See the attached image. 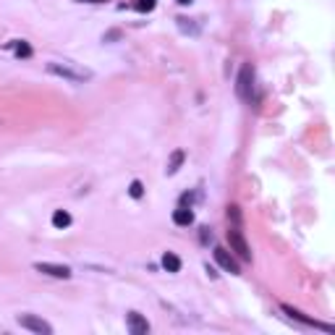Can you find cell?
<instances>
[{
	"label": "cell",
	"mask_w": 335,
	"mask_h": 335,
	"mask_svg": "<svg viewBox=\"0 0 335 335\" xmlns=\"http://www.w3.org/2000/svg\"><path fill=\"white\" fill-rule=\"evenodd\" d=\"M134 8L142 11V14H149V11H155V0H136Z\"/></svg>",
	"instance_id": "cell-14"
},
{
	"label": "cell",
	"mask_w": 335,
	"mask_h": 335,
	"mask_svg": "<svg viewBox=\"0 0 335 335\" xmlns=\"http://www.w3.org/2000/svg\"><path fill=\"white\" fill-rule=\"evenodd\" d=\"M251 92H254V66L244 63L236 76V95H238V100L251 102Z\"/></svg>",
	"instance_id": "cell-2"
},
{
	"label": "cell",
	"mask_w": 335,
	"mask_h": 335,
	"mask_svg": "<svg viewBox=\"0 0 335 335\" xmlns=\"http://www.w3.org/2000/svg\"><path fill=\"white\" fill-rule=\"evenodd\" d=\"M228 217H233V220L238 223V220H241V215H238V207H228Z\"/></svg>",
	"instance_id": "cell-17"
},
{
	"label": "cell",
	"mask_w": 335,
	"mask_h": 335,
	"mask_svg": "<svg viewBox=\"0 0 335 335\" xmlns=\"http://www.w3.org/2000/svg\"><path fill=\"white\" fill-rule=\"evenodd\" d=\"M48 71L66 79V82H74V84H82V82H89L92 79V71L89 68H82L76 63H48Z\"/></svg>",
	"instance_id": "cell-1"
},
{
	"label": "cell",
	"mask_w": 335,
	"mask_h": 335,
	"mask_svg": "<svg viewBox=\"0 0 335 335\" xmlns=\"http://www.w3.org/2000/svg\"><path fill=\"white\" fill-rule=\"evenodd\" d=\"M283 311L291 319H296V322H301V325H309V327H319V330H325V332H332V325H322V322H317V319H311V317H306L304 311H298V309H293V306H288V304H283Z\"/></svg>",
	"instance_id": "cell-7"
},
{
	"label": "cell",
	"mask_w": 335,
	"mask_h": 335,
	"mask_svg": "<svg viewBox=\"0 0 335 335\" xmlns=\"http://www.w3.org/2000/svg\"><path fill=\"white\" fill-rule=\"evenodd\" d=\"M126 325H129L131 335H147V332H149V322L139 314V311H129V317H126Z\"/></svg>",
	"instance_id": "cell-8"
},
{
	"label": "cell",
	"mask_w": 335,
	"mask_h": 335,
	"mask_svg": "<svg viewBox=\"0 0 335 335\" xmlns=\"http://www.w3.org/2000/svg\"><path fill=\"white\" fill-rule=\"evenodd\" d=\"M173 223L176 225H191L194 223V212L189 210V207H178V210L173 212Z\"/></svg>",
	"instance_id": "cell-9"
},
{
	"label": "cell",
	"mask_w": 335,
	"mask_h": 335,
	"mask_svg": "<svg viewBox=\"0 0 335 335\" xmlns=\"http://www.w3.org/2000/svg\"><path fill=\"white\" fill-rule=\"evenodd\" d=\"M79 3H105V0H79Z\"/></svg>",
	"instance_id": "cell-20"
},
{
	"label": "cell",
	"mask_w": 335,
	"mask_h": 335,
	"mask_svg": "<svg viewBox=\"0 0 335 335\" xmlns=\"http://www.w3.org/2000/svg\"><path fill=\"white\" fill-rule=\"evenodd\" d=\"M34 270L42 272V275H50V278H58V280H68L71 278V267L66 264H53V262H37Z\"/></svg>",
	"instance_id": "cell-5"
},
{
	"label": "cell",
	"mask_w": 335,
	"mask_h": 335,
	"mask_svg": "<svg viewBox=\"0 0 335 335\" xmlns=\"http://www.w3.org/2000/svg\"><path fill=\"white\" fill-rule=\"evenodd\" d=\"M210 238H212V233L207 228H202V241H210Z\"/></svg>",
	"instance_id": "cell-19"
},
{
	"label": "cell",
	"mask_w": 335,
	"mask_h": 335,
	"mask_svg": "<svg viewBox=\"0 0 335 335\" xmlns=\"http://www.w3.org/2000/svg\"><path fill=\"white\" fill-rule=\"evenodd\" d=\"M16 322H19V325L24 327V330H29V332H37V335H53V327H50L42 317H37V314H19Z\"/></svg>",
	"instance_id": "cell-3"
},
{
	"label": "cell",
	"mask_w": 335,
	"mask_h": 335,
	"mask_svg": "<svg viewBox=\"0 0 335 335\" xmlns=\"http://www.w3.org/2000/svg\"><path fill=\"white\" fill-rule=\"evenodd\" d=\"M178 27H181L183 32H191V34H196V27H194V24H189V19H178Z\"/></svg>",
	"instance_id": "cell-16"
},
{
	"label": "cell",
	"mask_w": 335,
	"mask_h": 335,
	"mask_svg": "<svg viewBox=\"0 0 335 335\" xmlns=\"http://www.w3.org/2000/svg\"><path fill=\"white\" fill-rule=\"evenodd\" d=\"M215 262L220 264V267L225 270V272H230V275H238L241 272V267H238V262L233 259V254H230L228 249H223V246H215Z\"/></svg>",
	"instance_id": "cell-6"
},
{
	"label": "cell",
	"mask_w": 335,
	"mask_h": 335,
	"mask_svg": "<svg viewBox=\"0 0 335 335\" xmlns=\"http://www.w3.org/2000/svg\"><path fill=\"white\" fill-rule=\"evenodd\" d=\"M53 225L55 228H68V225H71V212H66V210H55L53 212Z\"/></svg>",
	"instance_id": "cell-12"
},
{
	"label": "cell",
	"mask_w": 335,
	"mask_h": 335,
	"mask_svg": "<svg viewBox=\"0 0 335 335\" xmlns=\"http://www.w3.org/2000/svg\"><path fill=\"white\" fill-rule=\"evenodd\" d=\"M129 194L134 196V199H142V194H144V186H142V181H131V186H129Z\"/></svg>",
	"instance_id": "cell-15"
},
{
	"label": "cell",
	"mask_w": 335,
	"mask_h": 335,
	"mask_svg": "<svg viewBox=\"0 0 335 335\" xmlns=\"http://www.w3.org/2000/svg\"><path fill=\"white\" fill-rule=\"evenodd\" d=\"M228 244H230V251H233L238 259H251V249H249L246 238H244V233H241L238 228L228 230Z\"/></svg>",
	"instance_id": "cell-4"
},
{
	"label": "cell",
	"mask_w": 335,
	"mask_h": 335,
	"mask_svg": "<svg viewBox=\"0 0 335 335\" xmlns=\"http://www.w3.org/2000/svg\"><path fill=\"white\" fill-rule=\"evenodd\" d=\"M11 45H14V50H16V58H29L32 55V45L24 42V40H14Z\"/></svg>",
	"instance_id": "cell-13"
},
{
	"label": "cell",
	"mask_w": 335,
	"mask_h": 335,
	"mask_svg": "<svg viewBox=\"0 0 335 335\" xmlns=\"http://www.w3.org/2000/svg\"><path fill=\"white\" fill-rule=\"evenodd\" d=\"M183 157H186V155H183V149H176V152L170 155V160H168V168H165V173H168V176H173V173H176V170L181 168Z\"/></svg>",
	"instance_id": "cell-11"
},
{
	"label": "cell",
	"mask_w": 335,
	"mask_h": 335,
	"mask_svg": "<svg viewBox=\"0 0 335 335\" xmlns=\"http://www.w3.org/2000/svg\"><path fill=\"white\" fill-rule=\"evenodd\" d=\"M163 267H165L168 272H178V270H181V259H178V254L165 251V254H163Z\"/></svg>",
	"instance_id": "cell-10"
},
{
	"label": "cell",
	"mask_w": 335,
	"mask_h": 335,
	"mask_svg": "<svg viewBox=\"0 0 335 335\" xmlns=\"http://www.w3.org/2000/svg\"><path fill=\"white\" fill-rule=\"evenodd\" d=\"M118 37H121V32H118V29H113V32H108V34H105V42H110V40H118Z\"/></svg>",
	"instance_id": "cell-18"
},
{
	"label": "cell",
	"mask_w": 335,
	"mask_h": 335,
	"mask_svg": "<svg viewBox=\"0 0 335 335\" xmlns=\"http://www.w3.org/2000/svg\"><path fill=\"white\" fill-rule=\"evenodd\" d=\"M178 3H181V6H189V3H191V0H178Z\"/></svg>",
	"instance_id": "cell-21"
}]
</instances>
